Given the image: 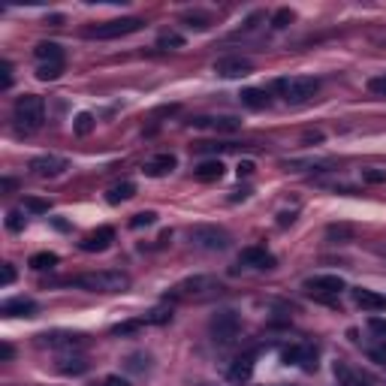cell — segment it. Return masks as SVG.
I'll use <instances>...</instances> for the list:
<instances>
[{
  "instance_id": "6da1fadb",
  "label": "cell",
  "mask_w": 386,
  "mask_h": 386,
  "mask_svg": "<svg viewBox=\"0 0 386 386\" xmlns=\"http://www.w3.org/2000/svg\"><path fill=\"white\" fill-rule=\"evenodd\" d=\"M218 296H223V283L211 275L185 278L169 290V299H178V302H209V299H218Z\"/></svg>"
},
{
  "instance_id": "7a4b0ae2",
  "label": "cell",
  "mask_w": 386,
  "mask_h": 386,
  "mask_svg": "<svg viewBox=\"0 0 386 386\" xmlns=\"http://www.w3.org/2000/svg\"><path fill=\"white\" fill-rule=\"evenodd\" d=\"M66 283L82 287V290H90V293H124L130 287V275L115 271V269H103V271H88V275L70 278Z\"/></svg>"
},
{
  "instance_id": "3957f363",
  "label": "cell",
  "mask_w": 386,
  "mask_h": 386,
  "mask_svg": "<svg viewBox=\"0 0 386 386\" xmlns=\"http://www.w3.org/2000/svg\"><path fill=\"white\" fill-rule=\"evenodd\" d=\"M275 90L287 103L299 106V103H308L317 90H320V82H317L314 76H287V78H278Z\"/></svg>"
},
{
  "instance_id": "277c9868",
  "label": "cell",
  "mask_w": 386,
  "mask_h": 386,
  "mask_svg": "<svg viewBox=\"0 0 386 386\" xmlns=\"http://www.w3.org/2000/svg\"><path fill=\"white\" fill-rule=\"evenodd\" d=\"M16 121H18V127L25 130V133L40 130L42 121H45V103H42V97H37V94L18 97V100H16Z\"/></svg>"
},
{
  "instance_id": "5b68a950",
  "label": "cell",
  "mask_w": 386,
  "mask_h": 386,
  "mask_svg": "<svg viewBox=\"0 0 386 386\" xmlns=\"http://www.w3.org/2000/svg\"><path fill=\"white\" fill-rule=\"evenodd\" d=\"M145 21L142 18H112V21H100V25L94 28H88L85 30V37L88 40H121V37H127V33H136V30H142Z\"/></svg>"
},
{
  "instance_id": "8992f818",
  "label": "cell",
  "mask_w": 386,
  "mask_h": 386,
  "mask_svg": "<svg viewBox=\"0 0 386 386\" xmlns=\"http://www.w3.org/2000/svg\"><path fill=\"white\" fill-rule=\"evenodd\" d=\"M190 242H193V247H199V251H226L233 238L223 226L199 223V226H193L190 230Z\"/></svg>"
},
{
  "instance_id": "52a82bcc",
  "label": "cell",
  "mask_w": 386,
  "mask_h": 386,
  "mask_svg": "<svg viewBox=\"0 0 386 386\" xmlns=\"http://www.w3.org/2000/svg\"><path fill=\"white\" fill-rule=\"evenodd\" d=\"M238 329H242V320H238V314L235 311H218L211 317V323H209V332L211 338L218 344H230L238 338Z\"/></svg>"
},
{
  "instance_id": "ba28073f",
  "label": "cell",
  "mask_w": 386,
  "mask_h": 386,
  "mask_svg": "<svg viewBox=\"0 0 386 386\" xmlns=\"http://www.w3.org/2000/svg\"><path fill=\"white\" fill-rule=\"evenodd\" d=\"M66 166L70 163H66V157H61V154H40L30 160V172L40 178H54V175H61Z\"/></svg>"
},
{
  "instance_id": "9c48e42d",
  "label": "cell",
  "mask_w": 386,
  "mask_h": 386,
  "mask_svg": "<svg viewBox=\"0 0 386 386\" xmlns=\"http://www.w3.org/2000/svg\"><path fill=\"white\" fill-rule=\"evenodd\" d=\"M40 344L58 347V350H82L88 344V338L76 335V332H45V335H40Z\"/></svg>"
},
{
  "instance_id": "30bf717a",
  "label": "cell",
  "mask_w": 386,
  "mask_h": 386,
  "mask_svg": "<svg viewBox=\"0 0 386 386\" xmlns=\"http://www.w3.org/2000/svg\"><path fill=\"white\" fill-rule=\"evenodd\" d=\"M112 242H115V230H112V226H100V230L88 233L82 242H78V247L88 251V254H100V251H106Z\"/></svg>"
},
{
  "instance_id": "8fae6325",
  "label": "cell",
  "mask_w": 386,
  "mask_h": 386,
  "mask_svg": "<svg viewBox=\"0 0 386 386\" xmlns=\"http://www.w3.org/2000/svg\"><path fill=\"white\" fill-rule=\"evenodd\" d=\"M305 290L308 293H326V296H338L344 290V281L338 275H314L305 281Z\"/></svg>"
},
{
  "instance_id": "7c38bea8",
  "label": "cell",
  "mask_w": 386,
  "mask_h": 386,
  "mask_svg": "<svg viewBox=\"0 0 386 386\" xmlns=\"http://www.w3.org/2000/svg\"><path fill=\"white\" fill-rule=\"evenodd\" d=\"M254 70V64L247 58H221L218 64H214V73L223 76V78H242Z\"/></svg>"
},
{
  "instance_id": "4fadbf2b",
  "label": "cell",
  "mask_w": 386,
  "mask_h": 386,
  "mask_svg": "<svg viewBox=\"0 0 386 386\" xmlns=\"http://www.w3.org/2000/svg\"><path fill=\"white\" fill-rule=\"evenodd\" d=\"M193 127H199V130H218V133H233L238 130V121L230 118V115H202V118H193L190 121Z\"/></svg>"
},
{
  "instance_id": "5bb4252c",
  "label": "cell",
  "mask_w": 386,
  "mask_h": 386,
  "mask_svg": "<svg viewBox=\"0 0 386 386\" xmlns=\"http://www.w3.org/2000/svg\"><path fill=\"white\" fill-rule=\"evenodd\" d=\"M175 166H178L175 154H154L151 160H145L142 172H145V175H151V178H163V175H169V172H172Z\"/></svg>"
},
{
  "instance_id": "9a60e30c",
  "label": "cell",
  "mask_w": 386,
  "mask_h": 386,
  "mask_svg": "<svg viewBox=\"0 0 386 386\" xmlns=\"http://www.w3.org/2000/svg\"><path fill=\"white\" fill-rule=\"evenodd\" d=\"M283 362H293V365H302V368H317V353L311 347H305V344H293V347H287L283 350Z\"/></svg>"
},
{
  "instance_id": "2e32d148",
  "label": "cell",
  "mask_w": 386,
  "mask_h": 386,
  "mask_svg": "<svg viewBox=\"0 0 386 386\" xmlns=\"http://www.w3.org/2000/svg\"><path fill=\"white\" fill-rule=\"evenodd\" d=\"M238 263L251 266V269H271L275 266V257H271L266 247H245V251L238 254Z\"/></svg>"
},
{
  "instance_id": "e0dca14e",
  "label": "cell",
  "mask_w": 386,
  "mask_h": 386,
  "mask_svg": "<svg viewBox=\"0 0 386 386\" xmlns=\"http://www.w3.org/2000/svg\"><path fill=\"white\" fill-rule=\"evenodd\" d=\"M353 299L359 308H365V311H386V296H380V293H374V290L359 287V290H353Z\"/></svg>"
},
{
  "instance_id": "ac0fdd59",
  "label": "cell",
  "mask_w": 386,
  "mask_h": 386,
  "mask_svg": "<svg viewBox=\"0 0 386 386\" xmlns=\"http://www.w3.org/2000/svg\"><path fill=\"white\" fill-rule=\"evenodd\" d=\"M0 314L4 317H33L37 314V302L33 299H9V302H4Z\"/></svg>"
},
{
  "instance_id": "d6986e66",
  "label": "cell",
  "mask_w": 386,
  "mask_h": 386,
  "mask_svg": "<svg viewBox=\"0 0 386 386\" xmlns=\"http://www.w3.org/2000/svg\"><path fill=\"white\" fill-rule=\"evenodd\" d=\"M254 378V356H238L230 368V380L233 383H247Z\"/></svg>"
},
{
  "instance_id": "ffe728a7",
  "label": "cell",
  "mask_w": 386,
  "mask_h": 386,
  "mask_svg": "<svg viewBox=\"0 0 386 386\" xmlns=\"http://www.w3.org/2000/svg\"><path fill=\"white\" fill-rule=\"evenodd\" d=\"M193 175H197V181H206V185L221 181L223 178V163L221 160H202L197 169H193Z\"/></svg>"
},
{
  "instance_id": "44dd1931",
  "label": "cell",
  "mask_w": 386,
  "mask_h": 386,
  "mask_svg": "<svg viewBox=\"0 0 386 386\" xmlns=\"http://www.w3.org/2000/svg\"><path fill=\"white\" fill-rule=\"evenodd\" d=\"M33 54H37L40 64H64V49L58 42H40Z\"/></svg>"
},
{
  "instance_id": "7402d4cb",
  "label": "cell",
  "mask_w": 386,
  "mask_h": 386,
  "mask_svg": "<svg viewBox=\"0 0 386 386\" xmlns=\"http://www.w3.org/2000/svg\"><path fill=\"white\" fill-rule=\"evenodd\" d=\"M136 197V185L133 181H121V185H115L109 193H106V199L112 202V206H118V202H127V199H133Z\"/></svg>"
},
{
  "instance_id": "603a6c76",
  "label": "cell",
  "mask_w": 386,
  "mask_h": 386,
  "mask_svg": "<svg viewBox=\"0 0 386 386\" xmlns=\"http://www.w3.org/2000/svg\"><path fill=\"white\" fill-rule=\"evenodd\" d=\"M242 103L247 109H266L269 106V94H266V90H259V88H245L242 90Z\"/></svg>"
},
{
  "instance_id": "cb8c5ba5",
  "label": "cell",
  "mask_w": 386,
  "mask_h": 386,
  "mask_svg": "<svg viewBox=\"0 0 386 386\" xmlns=\"http://www.w3.org/2000/svg\"><path fill=\"white\" fill-rule=\"evenodd\" d=\"M58 371H64V374H85L88 371V362L82 356H64Z\"/></svg>"
},
{
  "instance_id": "d4e9b609",
  "label": "cell",
  "mask_w": 386,
  "mask_h": 386,
  "mask_svg": "<svg viewBox=\"0 0 386 386\" xmlns=\"http://www.w3.org/2000/svg\"><path fill=\"white\" fill-rule=\"evenodd\" d=\"M52 266H58V254H52V251H42V254H33L30 257V269H52Z\"/></svg>"
},
{
  "instance_id": "484cf974",
  "label": "cell",
  "mask_w": 386,
  "mask_h": 386,
  "mask_svg": "<svg viewBox=\"0 0 386 386\" xmlns=\"http://www.w3.org/2000/svg\"><path fill=\"white\" fill-rule=\"evenodd\" d=\"M157 45H160V49H181V45H185V37L175 30H163L160 37H157Z\"/></svg>"
},
{
  "instance_id": "4316f807",
  "label": "cell",
  "mask_w": 386,
  "mask_h": 386,
  "mask_svg": "<svg viewBox=\"0 0 386 386\" xmlns=\"http://www.w3.org/2000/svg\"><path fill=\"white\" fill-rule=\"evenodd\" d=\"M94 115H90V112H78V115H76V124H73V130L78 133V136H88L90 130H94Z\"/></svg>"
},
{
  "instance_id": "83f0119b",
  "label": "cell",
  "mask_w": 386,
  "mask_h": 386,
  "mask_svg": "<svg viewBox=\"0 0 386 386\" xmlns=\"http://www.w3.org/2000/svg\"><path fill=\"white\" fill-rule=\"evenodd\" d=\"M61 73H64V64H40L37 78H42V82H54V78H61Z\"/></svg>"
},
{
  "instance_id": "f1b7e54d",
  "label": "cell",
  "mask_w": 386,
  "mask_h": 386,
  "mask_svg": "<svg viewBox=\"0 0 386 386\" xmlns=\"http://www.w3.org/2000/svg\"><path fill=\"white\" fill-rule=\"evenodd\" d=\"M362 181H368V185H386V169H378V166L362 169Z\"/></svg>"
},
{
  "instance_id": "f546056e",
  "label": "cell",
  "mask_w": 386,
  "mask_h": 386,
  "mask_svg": "<svg viewBox=\"0 0 386 386\" xmlns=\"http://www.w3.org/2000/svg\"><path fill=\"white\" fill-rule=\"evenodd\" d=\"M151 223H157V211H139V214H133V221H130L133 230H142V226H151Z\"/></svg>"
},
{
  "instance_id": "4dcf8cb0",
  "label": "cell",
  "mask_w": 386,
  "mask_h": 386,
  "mask_svg": "<svg viewBox=\"0 0 386 386\" xmlns=\"http://www.w3.org/2000/svg\"><path fill=\"white\" fill-rule=\"evenodd\" d=\"M335 374H338V378H341V383L344 386H368L365 380H359V378H353V374H350L344 365H335Z\"/></svg>"
},
{
  "instance_id": "1f68e13d",
  "label": "cell",
  "mask_w": 386,
  "mask_h": 386,
  "mask_svg": "<svg viewBox=\"0 0 386 386\" xmlns=\"http://www.w3.org/2000/svg\"><path fill=\"white\" fill-rule=\"evenodd\" d=\"M326 238L329 242H335V238H353V230H350V226H329Z\"/></svg>"
},
{
  "instance_id": "d6a6232c",
  "label": "cell",
  "mask_w": 386,
  "mask_h": 386,
  "mask_svg": "<svg viewBox=\"0 0 386 386\" xmlns=\"http://www.w3.org/2000/svg\"><path fill=\"white\" fill-rule=\"evenodd\" d=\"M368 90L374 97H386V73L383 76H374L371 82H368Z\"/></svg>"
},
{
  "instance_id": "836d02e7",
  "label": "cell",
  "mask_w": 386,
  "mask_h": 386,
  "mask_svg": "<svg viewBox=\"0 0 386 386\" xmlns=\"http://www.w3.org/2000/svg\"><path fill=\"white\" fill-rule=\"evenodd\" d=\"M6 226H9L13 233L25 230V218H21V211H9V214H6Z\"/></svg>"
},
{
  "instance_id": "e575fe53",
  "label": "cell",
  "mask_w": 386,
  "mask_h": 386,
  "mask_svg": "<svg viewBox=\"0 0 386 386\" xmlns=\"http://www.w3.org/2000/svg\"><path fill=\"white\" fill-rule=\"evenodd\" d=\"M9 85H13V64L4 61V64H0V88L6 90Z\"/></svg>"
},
{
  "instance_id": "d590c367",
  "label": "cell",
  "mask_w": 386,
  "mask_h": 386,
  "mask_svg": "<svg viewBox=\"0 0 386 386\" xmlns=\"http://www.w3.org/2000/svg\"><path fill=\"white\" fill-rule=\"evenodd\" d=\"M25 209L42 214V211H49V202H45V199H37V197H28V199H25Z\"/></svg>"
},
{
  "instance_id": "8d00e7d4",
  "label": "cell",
  "mask_w": 386,
  "mask_h": 386,
  "mask_svg": "<svg viewBox=\"0 0 386 386\" xmlns=\"http://www.w3.org/2000/svg\"><path fill=\"white\" fill-rule=\"evenodd\" d=\"M290 21H293V9H278L275 18H271V25H275V28H287Z\"/></svg>"
},
{
  "instance_id": "74e56055",
  "label": "cell",
  "mask_w": 386,
  "mask_h": 386,
  "mask_svg": "<svg viewBox=\"0 0 386 386\" xmlns=\"http://www.w3.org/2000/svg\"><path fill=\"white\" fill-rule=\"evenodd\" d=\"M169 317H172V311L157 308V311H151L148 317H145V323H169Z\"/></svg>"
},
{
  "instance_id": "f35d334b",
  "label": "cell",
  "mask_w": 386,
  "mask_h": 386,
  "mask_svg": "<svg viewBox=\"0 0 386 386\" xmlns=\"http://www.w3.org/2000/svg\"><path fill=\"white\" fill-rule=\"evenodd\" d=\"M13 281H16V269L9 266V263H4V275H0V283H4V287H9Z\"/></svg>"
},
{
  "instance_id": "ab89813d",
  "label": "cell",
  "mask_w": 386,
  "mask_h": 386,
  "mask_svg": "<svg viewBox=\"0 0 386 386\" xmlns=\"http://www.w3.org/2000/svg\"><path fill=\"white\" fill-rule=\"evenodd\" d=\"M103 386H130V383L124 380V378H118V374H109V378L103 380Z\"/></svg>"
},
{
  "instance_id": "60d3db41",
  "label": "cell",
  "mask_w": 386,
  "mask_h": 386,
  "mask_svg": "<svg viewBox=\"0 0 386 386\" xmlns=\"http://www.w3.org/2000/svg\"><path fill=\"white\" fill-rule=\"evenodd\" d=\"M251 172H254V163H251V160L238 163V175H251Z\"/></svg>"
},
{
  "instance_id": "b9f144b4",
  "label": "cell",
  "mask_w": 386,
  "mask_h": 386,
  "mask_svg": "<svg viewBox=\"0 0 386 386\" xmlns=\"http://www.w3.org/2000/svg\"><path fill=\"white\" fill-rule=\"evenodd\" d=\"M293 221H296V211H290V214H287V211H283V214H281V218H278V223H281V226H287V223H293Z\"/></svg>"
},
{
  "instance_id": "7bdbcfd3",
  "label": "cell",
  "mask_w": 386,
  "mask_h": 386,
  "mask_svg": "<svg viewBox=\"0 0 386 386\" xmlns=\"http://www.w3.org/2000/svg\"><path fill=\"white\" fill-rule=\"evenodd\" d=\"M371 329H374V332H380V335H386V323H383V320H378V317H374V320H371Z\"/></svg>"
},
{
  "instance_id": "ee69618b",
  "label": "cell",
  "mask_w": 386,
  "mask_h": 386,
  "mask_svg": "<svg viewBox=\"0 0 386 386\" xmlns=\"http://www.w3.org/2000/svg\"><path fill=\"white\" fill-rule=\"evenodd\" d=\"M0 356H4V359H13V347H9V344H0Z\"/></svg>"
}]
</instances>
